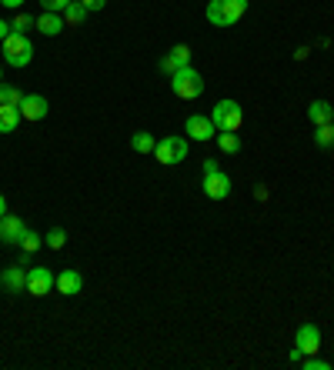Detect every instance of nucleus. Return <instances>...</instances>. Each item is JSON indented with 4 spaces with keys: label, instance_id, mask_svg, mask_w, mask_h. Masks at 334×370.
<instances>
[{
    "label": "nucleus",
    "instance_id": "f257e3e1",
    "mask_svg": "<svg viewBox=\"0 0 334 370\" xmlns=\"http://www.w3.org/2000/svg\"><path fill=\"white\" fill-rule=\"evenodd\" d=\"M204 13L214 27H231L247 13V0H211Z\"/></svg>",
    "mask_w": 334,
    "mask_h": 370
},
{
    "label": "nucleus",
    "instance_id": "f03ea898",
    "mask_svg": "<svg viewBox=\"0 0 334 370\" xmlns=\"http://www.w3.org/2000/svg\"><path fill=\"white\" fill-rule=\"evenodd\" d=\"M171 90L178 94L180 101H194V97H201L204 94V77L191 67H180L178 74H171Z\"/></svg>",
    "mask_w": 334,
    "mask_h": 370
},
{
    "label": "nucleus",
    "instance_id": "7ed1b4c3",
    "mask_svg": "<svg viewBox=\"0 0 334 370\" xmlns=\"http://www.w3.org/2000/svg\"><path fill=\"white\" fill-rule=\"evenodd\" d=\"M4 60H7V67H27L34 60V44L24 34H7L4 37Z\"/></svg>",
    "mask_w": 334,
    "mask_h": 370
},
{
    "label": "nucleus",
    "instance_id": "20e7f679",
    "mask_svg": "<svg viewBox=\"0 0 334 370\" xmlns=\"http://www.w3.org/2000/svg\"><path fill=\"white\" fill-rule=\"evenodd\" d=\"M211 120H214V127L218 130H231V134H237L241 124H245V110H241V103L237 101H218L214 103V110H211Z\"/></svg>",
    "mask_w": 334,
    "mask_h": 370
},
{
    "label": "nucleus",
    "instance_id": "39448f33",
    "mask_svg": "<svg viewBox=\"0 0 334 370\" xmlns=\"http://www.w3.org/2000/svg\"><path fill=\"white\" fill-rule=\"evenodd\" d=\"M154 157H157V164H164V167L180 164V160H187V141L184 137H164V141H157Z\"/></svg>",
    "mask_w": 334,
    "mask_h": 370
},
{
    "label": "nucleus",
    "instance_id": "423d86ee",
    "mask_svg": "<svg viewBox=\"0 0 334 370\" xmlns=\"http://www.w3.org/2000/svg\"><path fill=\"white\" fill-rule=\"evenodd\" d=\"M201 187H204V193L211 200H228V197H231V177H228L221 167L211 170V174H204V184H201Z\"/></svg>",
    "mask_w": 334,
    "mask_h": 370
},
{
    "label": "nucleus",
    "instance_id": "0eeeda50",
    "mask_svg": "<svg viewBox=\"0 0 334 370\" xmlns=\"http://www.w3.org/2000/svg\"><path fill=\"white\" fill-rule=\"evenodd\" d=\"M295 344L304 357H308V354H318V350H321V327H318V324H301L295 333Z\"/></svg>",
    "mask_w": 334,
    "mask_h": 370
},
{
    "label": "nucleus",
    "instance_id": "6e6552de",
    "mask_svg": "<svg viewBox=\"0 0 334 370\" xmlns=\"http://www.w3.org/2000/svg\"><path fill=\"white\" fill-rule=\"evenodd\" d=\"M54 291V274L47 267H34L27 270V294L34 297H47Z\"/></svg>",
    "mask_w": 334,
    "mask_h": 370
},
{
    "label": "nucleus",
    "instance_id": "1a4fd4ad",
    "mask_svg": "<svg viewBox=\"0 0 334 370\" xmlns=\"http://www.w3.org/2000/svg\"><path fill=\"white\" fill-rule=\"evenodd\" d=\"M180 67H191V47H187V44H178V47H171V51L161 57V70H164L167 77L178 74Z\"/></svg>",
    "mask_w": 334,
    "mask_h": 370
},
{
    "label": "nucleus",
    "instance_id": "9d476101",
    "mask_svg": "<svg viewBox=\"0 0 334 370\" xmlns=\"http://www.w3.org/2000/svg\"><path fill=\"white\" fill-rule=\"evenodd\" d=\"M17 110H20V117H24V120H30V124H34V120H44V117H47L51 103H47V97H40V94H24V101H20V107H17Z\"/></svg>",
    "mask_w": 334,
    "mask_h": 370
},
{
    "label": "nucleus",
    "instance_id": "9b49d317",
    "mask_svg": "<svg viewBox=\"0 0 334 370\" xmlns=\"http://www.w3.org/2000/svg\"><path fill=\"white\" fill-rule=\"evenodd\" d=\"M24 234H27V227L20 217H13V214H4V217H0V241L4 243L20 247V237H24Z\"/></svg>",
    "mask_w": 334,
    "mask_h": 370
},
{
    "label": "nucleus",
    "instance_id": "f8f14e48",
    "mask_svg": "<svg viewBox=\"0 0 334 370\" xmlns=\"http://www.w3.org/2000/svg\"><path fill=\"white\" fill-rule=\"evenodd\" d=\"M184 130L191 134L194 141H211V137H218V127H214V120H211V117H201V114H191V117H187Z\"/></svg>",
    "mask_w": 334,
    "mask_h": 370
},
{
    "label": "nucleus",
    "instance_id": "ddd939ff",
    "mask_svg": "<svg viewBox=\"0 0 334 370\" xmlns=\"http://www.w3.org/2000/svg\"><path fill=\"white\" fill-rule=\"evenodd\" d=\"M54 287L64 297H78L80 291H84V277H80V270H61V274L54 277Z\"/></svg>",
    "mask_w": 334,
    "mask_h": 370
},
{
    "label": "nucleus",
    "instance_id": "4468645a",
    "mask_svg": "<svg viewBox=\"0 0 334 370\" xmlns=\"http://www.w3.org/2000/svg\"><path fill=\"white\" fill-rule=\"evenodd\" d=\"M0 283L7 287V294H24L27 291V270L24 267H7L0 274Z\"/></svg>",
    "mask_w": 334,
    "mask_h": 370
},
{
    "label": "nucleus",
    "instance_id": "2eb2a0df",
    "mask_svg": "<svg viewBox=\"0 0 334 370\" xmlns=\"http://www.w3.org/2000/svg\"><path fill=\"white\" fill-rule=\"evenodd\" d=\"M64 24H67L64 13H47V11H44L37 17V30L44 34V37H57V34L64 30Z\"/></svg>",
    "mask_w": 334,
    "mask_h": 370
},
{
    "label": "nucleus",
    "instance_id": "dca6fc26",
    "mask_svg": "<svg viewBox=\"0 0 334 370\" xmlns=\"http://www.w3.org/2000/svg\"><path fill=\"white\" fill-rule=\"evenodd\" d=\"M331 103L328 101H311L308 103V120L314 124V127H321V124H331Z\"/></svg>",
    "mask_w": 334,
    "mask_h": 370
},
{
    "label": "nucleus",
    "instance_id": "f3484780",
    "mask_svg": "<svg viewBox=\"0 0 334 370\" xmlns=\"http://www.w3.org/2000/svg\"><path fill=\"white\" fill-rule=\"evenodd\" d=\"M20 124V110L17 107H4L0 103V134H13Z\"/></svg>",
    "mask_w": 334,
    "mask_h": 370
},
{
    "label": "nucleus",
    "instance_id": "a211bd4d",
    "mask_svg": "<svg viewBox=\"0 0 334 370\" xmlns=\"http://www.w3.org/2000/svg\"><path fill=\"white\" fill-rule=\"evenodd\" d=\"M130 147L137 153H154L157 141H154V134H147V130H137L134 137H130Z\"/></svg>",
    "mask_w": 334,
    "mask_h": 370
},
{
    "label": "nucleus",
    "instance_id": "6ab92c4d",
    "mask_svg": "<svg viewBox=\"0 0 334 370\" xmlns=\"http://www.w3.org/2000/svg\"><path fill=\"white\" fill-rule=\"evenodd\" d=\"M218 147L224 153H237V151H241V137L231 134V130H218Z\"/></svg>",
    "mask_w": 334,
    "mask_h": 370
},
{
    "label": "nucleus",
    "instance_id": "aec40b11",
    "mask_svg": "<svg viewBox=\"0 0 334 370\" xmlns=\"http://www.w3.org/2000/svg\"><path fill=\"white\" fill-rule=\"evenodd\" d=\"M20 101H24V94L13 87V84H0V103L4 107H20Z\"/></svg>",
    "mask_w": 334,
    "mask_h": 370
},
{
    "label": "nucleus",
    "instance_id": "412c9836",
    "mask_svg": "<svg viewBox=\"0 0 334 370\" xmlns=\"http://www.w3.org/2000/svg\"><path fill=\"white\" fill-rule=\"evenodd\" d=\"M84 17H87V7H84L80 0H70V4L64 7V20H67V24H80Z\"/></svg>",
    "mask_w": 334,
    "mask_h": 370
},
{
    "label": "nucleus",
    "instance_id": "4be33fe9",
    "mask_svg": "<svg viewBox=\"0 0 334 370\" xmlns=\"http://www.w3.org/2000/svg\"><path fill=\"white\" fill-rule=\"evenodd\" d=\"M30 27H37V20H34L30 13H17V17L11 20V34H24V37H27V30H30Z\"/></svg>",
    "mask_w": 334,
    "mask_h": 370
},
{
    "label": "nucleus",
    "instance_id": "5701e85b",
    "mask_svg": "<svg viewBox=\"0 0 334 370\" xmlns=\"http://www.w3.org/2000/svg\"><path fill=\"white\" fill-rule=\"evenodd\" d=\"M314 143H318V147H324V151H328V147H334V124H321V127L314 130Z\"/></svg>",
    "mask_w": 334,
    "mask_h": 370
},
{
    "label": "nucleus",
    "instance_id": "b1692460",
    "mask_svg": "<svg viewBox=\"0 0 334 370\" xmlns=\"http://www.w3.org/2000/svg\"><path fill=\"white\" fill-rule=\"evenodd\" d=\"M44 241H47V247H51V250H61V247H64V243H67V234H64V227H54L51 234L44 237Z\"/></svg>",
    "mask_w": 334,
    "mask_h": 370
},
{
    "label": "nucleus",
    "instance_id": "393cba45",
    "mask_svg": "<svg viewBox=\"0 0 334 370\" xmlns=\"http://www.w3.org/2000/svg\"><path fill=\"white\" fill-rule=\"evenodd\" d=\"M40 241H44V237H37L34 230H27L24 237H20V250H24V254H34V250L40 247Z\"/></svg>",
    "mask_w": 334,
    "mask_h": 370
},
{
    "label": "nucleus",
    "instance_id": "a878e982",
    "mask_svg": "<svg viewBox=\"0 0 334 370\" xmlns=\"http://www.w3.org/2000/svg\"><path fill=\"white\" fill-rule=\"evenodd\" d=\"M301 367L304 370H331V364L321 357H314V354H308V357H301Z\"/></svg>",
    "mask_w": 334,
    "mask_h": 370
},
{
    "label": "nucleus",
    "instance_id": "bb28decb",
    "mask_svg": "<svg viewBox=\"0 0 334 370\" xmlns=\"http://www.w3.org/2000/svg\"><path fill=\"white\" fill-rule=\"evenodd\" d=\"M70 4V0H40V7L47 13H64V7Z\"/></svg>",
    "mask_w": 334,
    "mask_h": 370
},
{
    "label": "nucleus",
    "instance_id": "cd10ccee",
    "mask_svg": "<svg viewBox=\"0 0 334 370\" xmlns=\"http://www.w3.org/2000/svg\"><path fill=\"white\" fill-rule=\"evenodd\" d=\"M84 7H87V13H94V11H104L107 7V0H80Z\"/></svg>",
    "mask_w": 334,
    "mask_h": 370
},
{
    "label": "nucleus",
    "instance_id": "c85d7f7f",
    "mask_svg": "<svg viewBox=\"0 0 334 370\" xmlns=\"http://www.w3.org/2000/svg\"><path fill=\"white\" fill-rule=\"evenodd\" d=\"M0 4H4V7H11V11H20L27 0H0Z\"/></svg>",
    "mask_w": 334,
    "mask_h": 370
},
{
    "label": "nucleus",
    "instance_id": "c756f323",
    "mask_svg": "<svg viewBox=\"0 0 334 370\" xmlns=\"http://www.w3.org/2000/svg\"><path fill=\"white\" fill-rule=\"evenodd\" d=\"M257 200H268V187H264V184H257Z\"/></svg>",
    "mask_w": 334,
    "mask_h": 370
},
{
    "label": "nucleus",
    "instance_id": "7c9ffc66",
    "mask_svg": "<svg viewBox=\"0 0 334 370\" xmlns=\"http://www.w3.org/2000/svg\"><path fill=\"white\" fill-rule=\"evenodd\" d=\"M308 47H297V51H295V60H304V57H308Z\"/></svg>",
    "mask_w": 334,
    "mask_h": 370
},
{
    "label": "nucleus",
    "instance_id": "2f4dec72",
    "mask_svg": "<svg viewBox=\"0 0 334 370\" xmlns=\"http://www.w3.org/2000/svg\"><path fill=\"white\" fill-rule=\"evenodd\" d=\"M7 34H11V24H7V20H0V40L7 37Z\"/></svg>",
    "mask_w": 334,
    "mask_h": 370
},
{
    "label": "nucleus",
    "instance_id": "473e14b6",
    "mask_svg": "<svg viewBox=\"0 0 334 370\" xmlns=\"http://www.w3.org/2000/svg\"><path fill=\"white\" fill-rule=\"evenodd\" d=\"M7 214V200H4V193H0V217Z\"/></svg>",
    "mask_w": 334,
    "mask_h": 370
},
{
    "label": "nucleus",
    "instance_id": "72a5a7b5",
    "mask_svg": "<svg viewBox=\"0 0 334 370\" xmlns=\"http://www.w3.org/2000/svg\"><path fill=\"white\" fill-rule=\"evenodd\" d=\"M331 124H334V110H331Z\"/></svg>",
    "mask_w": 334,
    "mask_h": 370
},
{
    "label": "nucleus",
    "instance_id": "f704fd0d",
    "mask_svg": "<svg viewBox=\"0 0 334 370\" xmlns=\"http://www.w3.org/2000/svg\"><path fill=\"white\" fill-rule=\"evenodd\" d=\"M0 77H4V70H0ZM0 84H4V80H0Z\"/></svg>",
    "mask_w": 334,
    "mask_h": 370
}]
</instances>
